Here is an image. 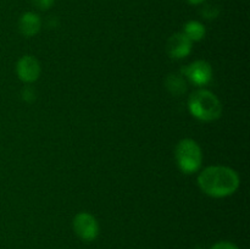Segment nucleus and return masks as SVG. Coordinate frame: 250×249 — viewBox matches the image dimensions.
<instances>
[{
    "label": "nucleus",
    "instance_id": "nucleus-1",
    "mask_svg": "<svg viewBox=\"0 0 250 249\" xmlns=\"http://www.w3.org/2000/svg\"><path fill=\"white\" fill-rule=\"evenodd\" d=\"M239 176L227 166H209L198 176V186L207 195L225 198L233 194L239 187Z\"/></svg>",
    "mask_w": 250,
    "mask_h": 249
},
{
    "label": "nucleus",
    "instance_id": "nucleus-2",
    "mask_svg": "<svg viewBox=\"0 0 250 249\" xmlns=\"http://www.w3.org/2000/svg\"><path fill=\"white\" fill-rule=\"evenodd\" d=\"M188 110L190 115L199 121L210 122L221 116L222 105L214 93L207 89H199L188 98Z\"/></svg>",
    "mask_w": 250,
    "mask_h": 249
},
{
    "label": "nucleus",
    "instance_id": "nucleus-3",
    "mask_svg": "<svg viewBox=\"0 0 250 249\" xmlns=\"http://www.w3.org/2000/svg\"><path fill=\"white\" fill-rule=\"evenodd\" d=\"M176 163L178 168L186 175H192L199 171L203 163L202 148L190 138L182 139L176 146Z\"/></svg>",
    "mask_w": 250,
    "mask_h": 249
},
{
    "label": "nucleus",
    "instance_id": "nucleus-4",
    "mask_svg": "<svg viewBox=\"0 0 250 249\" xmlns=\"http://www.w3.org/2000/svg\"><path fill=\"white\" fill-rule=\"evenodd\" d=\"M73 231L84 242H92L99 234V224L89 212H78L73 219Z\"/></svg>",
    "mask_w": 250,
    "mask_h": 249
},
{
    "label": "nucleus",
    "instance_id": "nucleus-5",
    "mask_svg": "<svg viewBox=\"0 0 250 249\" xmlns=\"http://www.w3.org/2000/svg\"><path fill=\"white\" fill-rule=\"evenodd\" d=\"M182 75L186 76V78L194 85L203 87L211 82L212 68L208 61L197 60L182 68Z\"/></svg>",
    "mask_w": 250,
    "mask_h": 249
},
{
    "label": "nucleus",
    "instance_id": "nucleus-6",
    "mask_svg": "<svg viewBox=\"0 0 250 249\" xmlns=\"http://www.w3.org/2000/svg\"><path fill=\"white\" fill-rule=\"evenodd\" d=\"M16 72L22 82L32 83L41 75V63L32 55H24L17 62Z\"/></svg>",
    "mask_w": 250,
    "mask_h": 249
},
{
    "label": "nucleus",
    "instance_id": "nucleus-7",
    "mask_svg": "<svg viewBox=\"0 0 250 249\" xmlns=\"http://www.w3.org/2000/svg\"><path fill=\"white\" fill-rule=\"evenodd\" d=\"M193 48V43L182 33L172 34L168 38L167 44H166V51H167L168 56L172 59H183L187 58L190 54Z\"/></svg>",
    "mask_w": 250,
    "mask_h": 249
},
{
    "label": "nucleus",
    "instance_id": "nucleus-8",
    "mask_svg": "<svg viewBox=\"0 0 250 249\" xmlns=\"http://www.w3.org/2000/svg\"><path fill=\"white\" fill-rule=\"evenodd\" d=\"M42 20L34 12H24L19 20V29L22 36L24 37H33L41 31Z\"/></svg>",
    "mask_w": 250,
    "mask_h": 249
},
{
    "label": "nucleus",
    "instance_id": "nucleus-9",
    "mask_svg": "<svg viewBox=\"0 0 250 249\" xmlns=\"http://www.w3.org/2000/svg\"><path fill=\"white\" fill-rule=\"evenodd\" d=\"M182 33L193 43V42H200L202 39H204L205 34H207V29H205V26L202 22L192 20V21H188L185 24Z\"/></svg>",
    "mask_w": 250,
    "mask_h": 249
},
{
    "label": "nucleus",
    "instance_id": "nucleus-10",
    "mask_svg": "<svg viewBox=\"0 0 250 249\" xmlns=\"http://www.w3.org/2000/svg\"><path fill=\"white\" fill-rule=\"evenodd\" d=\"M166 88L173 95H182L187 90V82L181 73H171L166 77Z\"/></svg>",
    "mask_w": 250,
    "mask_h": 249
},
{
    "label": "nucleus",
    "instance_id": "nucleus-11",
    "mask_svg": "<svg viewBox=\"0 0 250 249\" xmlns=\"http://www.w3.org/2000/svg\"><path fill=\"white\" fill-rule=\"evenodd\" d=\"M202 14L205 19H215L219 15V9L216 6H212V5H207L203 9Z\"/></svg>",
    "mask_w": 250,
    "mask_h": 249
},
{
    "label": "nucleus",
    "instance_id": "nucleus-12",
    "mask_svg": "<svg viewBox=\"0 0 250 249\" xmlns=\"http://www.w3.org/2000/svg\"><path fill=\"white\" fill-rule=\"evenodd\" d=\"M33 5H36L41 10H48L54 5L55 0H32Z\"/></svg>",
    "mask_w": 250,
    "mask_h": 249
},
{
    "label": "nucleus",
    "instance_id": "nucleus-13",
    "mask_svg": "<svg viewBox=\"0 0 250 249\" xmlns=\"http://www.w3.org/2000/svg\"><path fill=\"white\" fill-rule=\"evenodd\" d=\"M210 249H239V248L236 246V244L231 243V242L222 241V242H217V243H215Z\"/></svg>",
    "mask_w": 250,
    "mask_h": 249
},
{
    "label": "nucleus",
    "instance_id": "nucleus-14",
    "mask_svg": "<svg viewBox=\"0 0 250 249\" xmlns=\"http://www.w3.org/2000/svg\"><path fill=\"white\" fill-rule=\"evenodd\" d=\"M187 1L192 5H200L207 1V0H187Z\"/></svg>",
    "mask_w": 250,
    "mask_h": 249
}]
</instances>
